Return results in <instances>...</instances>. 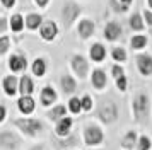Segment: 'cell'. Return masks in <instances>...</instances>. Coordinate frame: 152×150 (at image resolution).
Here are the masks:
<instances>
[{"mask_svg": "<svg viewBox=\"0 0 152 150\" xmlns=\"http://www.w3.org/2000/svg\"><path fill=\"white\" fill-rule=\"evenodd\" d=\"M130 108H132V118H133L135 123L142 125V126H147L151 123L152 102H151V97H149L147 92H144V90L135 92L133 97H132Z\"/></svg>", "mask_w": 152, "mask_h": 150, "instance_id": "6da1fadb", "label": "cell"}, {"mask_svg": "<svg viewBox=\"0 0 152 150\" xmlns=\"http://www.w3.org/2000/svg\"><path fill=\"white\" fill-rule=\"evenodd\" d=\"M14 126L21 131V135L28 136V138H36V136L39 135V133H43V130H45V125H43L41 119H38V118H29V116L15 118Z\"/></svg>", "mask_w": 152, "mask_h": 150, "instance_id": "7a4b0ae2", "label": "cell"}, {"mask_svg": "<svg viewBox=\"0 0 152 150\" xmlns=\"http://www.w3.org/2000/svg\"><path fill=\"white\" fill-rule=\"evenodd\" d=\"M118 114H120V111H118L116 102L111 101V99L101 101L99 106H97V109H96L97 119L103 123V125H115L118 121Z\"/></svg>", "mask_w": 152, "mask_h": 150, "instance_id": "3957f363", "label": "cell"}, {"mask_svg": "<svg viewBox=\"0 0 152 150\" xmlns=\"http://www.w3.org/2000/svg\"><path fill=\"white\" fill-rule=\"evenodd\" d=\"M82 142L86 147H99L104 143V131L96 123H86L82 128Z\"/></svg>", "mask_w": 152, "mask_h": 150, "instance_id": "277c9868", "label": "cell"}, {"mask_svg": "<svg viewBox=\"0 0 152 150\" xmlns=\"http://www.w3.org/2000/svg\"><path fill=\"white\" fill-rule=\"evenodd\" d=\"M21 145L22 138L15 131H10V130L0 131V149L2 150H19Z\"/></svg>", "mask_w": 152, "mask_h": 150, "instance_id": "5b68a950", "label": "cell"}, {"mask_svg": "<svg viewBox=\"0 0 152 150\" xmlns=\"http://www.w3.org/2000/svg\"><path fill=\"white\" fill-rule=\"evenodd\" d=\"M51 143H53L55 150H74V149L79 147L80 138H79L77 133H70L69 136H56V135H53Z\"/></svg>", "mask_w": 152, "mask_h": 150, "instance_id": "8992f818", "label": "cell"}, {"mask_svg": "<svg viewBox=\"0 0 152 150\" xmlns=\"http://www.w3.org/2000/svg\"><path fill=\"white\" fill-rule=\"evenodd\" d=\"M70 67L74 70V74L84 80L87 75H89V61L84 58L82 55H72V58H70Z\"/></svg>", "mask_w": 152, "mask_h": 150, "instance_id": "52a82bcc", "label": "cell"}, {"mask_svg": "<svg viewBox=\"0 0 152 150\" xmlns=\"http://www.w3.org/2000/svg\"><path fill=\"white\" fill-rule=\"evenodd\" d=\"M80 5H77L75 2H67L65 5H63L62 9V20L63 24L67 27H70L74 22H75V19L80 15Z\"/></svg>", "mask_w": 152, "mask_h": 150, "instance_id": "ba28073f", "label": "cell"}, {"mask_svg": "<svg viewBox=\"0 0 152 150\" xmlns=\"http://www.w3.org/2000/svg\"><path fill=\"white\" fill-rule=\"evenodd\" d=\"M135 65L138 74L142 77H152V56L149 53H137L135 55Z\"/></svg>", "mask_w": 152, "mask_h": 150, "instance_id": "9c48e42d", "label": "cell"}, {"mask_svg": "<svg viewBox=\"0 0 152 150\" xmlns=\"http://www.w3.org/2000/svg\"><path fill=\"white\" fill-rule=\"evenodd\" d=\"M104 39L110 41V43H113V41H118L120 38H121V34H123V29H121V26H120V22H116V20H110L106 26H104Z\"/></svg>", "mask_w": 152, "mask_h": 150, "instance_id": "30bf717a", "label": "cell"}, {"mask_svg": "<svg viewBox=\"0 0 152 150\" xmlns=\"http://www.w3.org/2000/svg\"><path fill=\"white\" fill-rule=\"evenodd\" d=\"M72 128H74V118L70 116H65L62 119H58L55 123V130H53V135L56 136H69L72 133Z\"/></svg>", "mask_w": 152, "mask_h": 150, "instance_id": "8fae6325", "label": "cell"}, {"mask_svg": "<svg viewBox=\"0 0 152 150\" xmlns=\"http://www.w3.org/2000/svg\"><path fill=\"white\" fill-rule=\"evenodd\" d=\"M91 84L96 90H104L108 85V75L103 68H94L91 74Z\"/></svg>", "mask_w": 152, "mask_h": 150, "instance_id": "7c38bea8", "label": "cell"}, {"mask_svg": "<svg viewBox=\"0 0 152 150\" xmlns=\"http://www.w3.org/2000/svg\"><path fill=\"white\" fill-rule=\"evenodd\" d=\"M2 89H4L5 95L14 97V95L19 92V79H17L15 75H5L4 80H2Z\"/></svg>", "mask_w": 152, "mask_h": 150, "instance_id": "4fadbf2b", "label": "cell"}, {"mask_svg": "<svg viewBox=\"0 0 152 150\" xmlns=\"http://www.w3.org/2000/svg\"><path fill=\"white\" fill-rule=\"evenodd\" d=\"M58 99V94H56V90L51 85H45L41 89V92H39V102H41L45 108H50V106H53Z\"/></svg>", "mask_w": 152, "mask_h": 150, "instance_id": "5bb4252c", "label": "cell"}, {"mask_svg": "<svg viewBox=\"0 0 152 150\" xmlns=\"http://www.w3.org/2000/svg\"><path fill=\"white\" fill-rule=\"evenodd\" d=\"M17 109H19L21 114H24V116L33 114L34 109H36V101L31 95H21V97L17 99Z\"/></svg>", "mask_w": 152, "mask_h": 150, "instance_id": "9a60e30c", "label": "cell"}, {"mask_svg": "<svg viewBox=\"0 0 152 150\" xmlns=\"http://www.w3.org/2000/svg\"><path fill=\"white\" fill-rule=\"evenodd\" d=\"M39 34H41V38L45 41H53L56 38V34H58V26L53 20H46L39 27Z\"/></svg>", "mask_w": 152, "mask_h": 150, "instance_id": "2e32d148", "label": "cell"}, {"mask_svg": "<svg viewBox=\"0 0 152 150\" xmlns=\"http://www.w3.org/2000/svg\"><path fill=\"white\" fill-rule=\"evenodd\" d=\"M28 67V60H26V56L21 53H15V55H10V58H9V68L17 74V72H24Z\"/></svg>", "mask_w": 152, "mask_h": 150, "instance_id": "e0dca14e", "label": "cell"}, {"mask_svg": "<svg viewBox=\"0 0 152 150\" xmlns=\"http://www.w3.org/2000/svg\"><path fill=\"white\" fill-rule=\"evenodd\" d=\"M94 31H96V24L91 19H82L79 22V26H77V33H79V36L82 39H89L94 34Z\"/></svg>", "mask_w": 152, "mask_h": 150, "instance_id": "ac0fdd59", "label": "cell"}, {"mask_svg": "<svg viewBox=\"0 0 152 150\" xmlns=\"http://www.w3.org/2000/svg\"><path fill=\"white\" fill-rule=\"evenodd\" d=\"M137 142H138V135L135 130H128L123 136H121V140H120V147L123 150H133L137 147Z\"/></svg>", "mask_w": 152, "mask_h": 150, "instance_id": "d6986e66", "label": "cell"}, {"mask_svg": "<svg viewBox=\"0 0 152 150\" xmlns=\"http://www.w3.org/2000/svg\"><path fill=\"white\" fill-rule=\"evenodd\" d=\"M89 58L94 61V63H101V61L106 60V48H104V44L94 43V44L89 48Z\"/></svg>", "mask_w": 152, "mask_h": 150, "instance_id": "ffe728a7", "label": "cell"}, {"mask_svg": "<svg viewBox=\"0 0 152 150\" xmlns=\"http://www.w3.org/2000/svg\"><path fill=\"white\" fill-rule=\"evenodd\" d=\"M60 87H62L63 94L70 95V94H74V92L77 90V80L72 77V75L65 74V75L60 77Z\"/></svg>", "mask_w": 152, "mask_h": 150, "instance_id": "44dd1931", "label": "cell"}, {"mask_svg": "<svg viewBox=\"0 0 152 150\" xmlns=\"http://www.w3.org/2000/svg\"><path fill=\"white\" fill-rule=\"evenodd\" d=\"M67 113H69V108H67L65 104H56V106H53L50 111H46V118H48L50 121L56 123L58 119L65 118V116H67Z\"/></svg>", "mask_w": 152, "mask_h": 150, "instance_id": "7402d4cb", "label": "cell"}, {"mask_svg": "<svg viewBox=\"0 0 152 150\" xmlns=\"http://www.w3.org/2000/svg\"><path fill=\"white\" fill-rule=\"evenodd\" d=\"M34 92V82L29 75H22L19 79V94L21 95H31Z\"/></svg>", "mask_w": 152, "mask_h": 150, "instance_id": "603a6c76", "label": "cell"}, {"mask_svg": "<svg viewBox=\"0 0 152 150\" xmlns=\"http://www.w3.org/2000/svg\"><path fill=\"white\" fill-rule=\"evenodd\" d=\"M130 29L135 31V33H142L145 29V20H144V15L140 12H133L130 15Z\"/></svg>", "mask_w": 152, "mask_h": 150, "instance_id": "cb8c5ba5", "label": "cell"}, {"mask_svg": "<svg viewBox=\"0 0 152 150\" xmlns=\"http://www.w3.org/2000/svg\"><path fill=\"white\" fill-rule=\"evenodd\" d=\"M147 44H149V38H147L145 34H135V36H132L130 38V48L132 50H135V51L144 50Z\"/></svg>", "mask_w": 152, "mask_h": 150, "instance_id": "d4e9b609", "label": "cell"}, {"mask_svg": "<svg viewBox=\"0 0 152 150\" xmlns=\"http://www.w3.org/2000/svg\"><path fill=\"white\" fill-rule=\"evenodd\" d=\"M31 70H33V75H36V77H45V74H46V61H45V58H36L34 61H33V65H31Z\"/></svg>", "mask_w": 152, "mask_h": 150, "instance_id": "484cf974", "label": "cell"}, {"mask_svg": "<svg viewBox=\"0 0 152 150\" xmlns=\"http://www.w3.org/2000/svg\"><path fill=\"white\" fill-rule=\"evenodd\" d=\"M111 58L116 61V63H125L128 60V55H126V50L123 46H115L111 50Z\"/></svg>", "mask_w": 152, "mask_h": 150, "instance_id": "4316f807", "label": "cell"}, {"mask_svg": "<svg viewBox=\"0 0 152 150\" xmlns=\"http://www.w3.org/2000/svg\"><path fill=\"white\" fill-rule=\"evenodd\" d=\"M41 24H43V17L39 14H29L28 17H26V26H28V29H31V31L41 27Z\"/></svg>", "mask_w": 152, "mask_h": 150, "instance_id": "83f0119b", "label": "cell"}, {"mask_svg": "<svg viewBox=\"0 0 152 150\" xmlns=\"http://www.w3.org/2000/svg\"><path fill=\"white\" fill-rule=\"evenodd\" d=\"M137 150H152V138L149 135H138V142H137Z\"/></svg>", "mask_w": 152, "mask_h": 150, "instance_id": "f1b7e54d", "label": "cell"}, {"mask_svg": "<svg viewBox=\"0 0 152 150\" xmlns=\"http://www.w3.org/2000/svg\"><path fill=\"white\" fill-rule=\"evenodd\" d=\"M10 29L14 33H21L22 29H24V19H22L21 14H14L10 17Z\"/></svg>", "mask_w": 152, "mask_h": 150, "instance_id": "f546056e", "label": "cell"}, {"mask_svg": "<svg viewBox=\"0 0 152 150\" xmlns=\"http://www.w3.org/2000/svg\"><path fill=\"white\" fill-rule=\"evenodd\" d=\"M69 111L72 114H80L82 113V102H80V97H70L69 99Z\"/></svg>", "mask_w": 152, "mask_h": 150, "instance_id": "4dcf8cb0", "label": "cell"}, {"mask_svg": "<svg viewBox=\"0 0 152 150\" xmlns=\"http://www.w3.org/2000/svg\"><path fill=\"white\" fill-rule=\"evenodd\" d=\"M80 102H82V111L84 113L92 111V108H94V101H92V97H91L89 94H84L82 97H80Z\"/></svg>", "mask_w": 152, "mask_h": 150, "instance_id": "1f68e13d", "label": "cell"}, {"mask_svg": "<svg viewBox=\"0 0 152 150\" xmlns=\"http://www.w3.org/2000/svg\"><path fill=\"white\" fill-rule=\"evenodd\" d=\"M115 84H116V89L120 90V92H126V89H128V79H126V75H123V77L116 79V80H115Z\"/></svg>", "mask_w": 152, "mask_h": 150, "instance_id": "d6a6232c", "label": "cell"}, {"mask_svg": "<svg viewBox=\"0 0 152 150\" xmlns=\"http://www.w3.org/2000/svg\"><path fill=\"white\" fill-rule=\"evenodd\" d=\"M125 75V68H123V65H113L111 67V77L116 80V79H120V77H123Z\"/></svg>", "mask_w": 152, "mask_h": 150, "instance_id": "836d02e7", "label": "cell"}, {"mask_svg": "<svg viewBox=\"0 0 152 150\" xmlns=\"http://www.w3.org/2000/svg\"><path fill=\"white\" fill-rule=\"evenodd\" d=\"M9 48H10V38H7V36H2V38H0V56L7 53Z\"/></svg>", "mask_w": 152, "mask_h": 150, "instance_id": "e575fe53", "label": "cell"}, {"mask_svg": "<svg viewBox=\"0 0 152 150\" xmlns=\"http://www.w3.org/2000/svg\"><path fill=\"white\" fill-rule=\"evenodd\" d=\"M110 4H111V7H113L115 12H126V10H128V7L123 5L120 0H110Z\"/></svg>", "mask_w": 152, "mask_h": 150, "instance_id": "d590c367", "label": "cell"}, {"mask_svg": "<svg viewBox=\"0 0 152 150\" xmlns=\"http://www.w3.org/2000/svg\"><path fill=\"white\" fill-rule=\"evenodd\" d=\"M142 15H144L145 26L152 27V10H144V12H142Z\"/></svg>", "mask_w": 152, "mask_h": 150, "instance_id": "8d00e7d4", "label": "cell"}, {"mask_svg": "<svg viewBox=\"0 0 152 150\" xmlns=\"http://www.w3.org/2000/svg\"><path fill=\"white\" fill-rule=\"evenodd\" d=\"M7 119V108L4 104H0V123H4Z\"/></svg>", "mask_w": 152, "mask_h": 150, "instance_id": "74e56055", "label": "cell"}, {"mask_svg": "<svg viewBox=\"0 0 152 150\" xmlns=\"http://www.w3.org/2000/svg\"><path fill=\"white\" fill-rule=\"evenodd\" d=\"M0 2H2V5H4V7H7V9L14 7V4H15V0H0Z\"/></svg>", "mask_w": 152, "mask_h": 150, "instance_id": "f35d334b", "label": "cell"}, {"mask_svg": "<svg viewBox=\"0 0 152 150\" xmlns=\"http://www.w3.org/2000/svg\"><path fill=\"white\" fill-rule=\"evenodd\" d=\"M5 29H7V20L4 19V17H0V34L4 33Z\"/></svg>", "mask_w": 152, "mask_h": 150, "instance_id": "ab89813d", "label": "cell"}, {"mask_svg": "<svg viewBox=\"0 0 152 150\" xmlns=\"http://www.w3.org/2000/svg\"><path fill=\"white\" fill-rule=\"evenodd\" d=\"M28 150H45V145H43V143H34V145H31Z\"/></svg>", "mask_w": 152, "mask_h": 150, "instance_id": "60d3db41", "label": "cell"}, {"mask_svg": "<svg viewBox=\"0 0 152 150\" xmlns=\"http://www.w3.org/2000/svg\"><path fill=\"white\" fill-rule=\"evenodd\" d=\"M34 2H36V5L38 7H46L50 0H34Z\"/></svg>", "mask_w": 152, "mask_h": 150, "instance_id": "b9f144b4", "label": "cell"}, {"mask_svg": "<svg viewBox=\"0 0 152 150\" xmlns=\"http://www.w3.org/2000/svg\"><path fill=\"white\" fill-rule=\"evenodd\" d=\"M120 2H121V4H123V5L130 7V4H132V2H133V0H120Z\"/></svg>", "mask_w": 152, "mask_h": 150, "instance_id": "7bdbcfd3", "label": "cell"}, {"mask_svg": "<svg viewBox=\"0 0 152 150\" xmlns=\"http://www.w3.org/2000/svg\"><path fill=\"white\" fill-rule=\"evenodd\" d=\"M147 5H149V9L152 10V0H147Z\"/></svg>", "mask_w": 152, "mask_h": 150, "instance_id": "ee69618b", "label": "cell"}, {"mask_svg": "<svg viewBox=\"0 0 152 150\" xmlns=\"http://www.w3.org/2000/svg\"><path fill=\"white\" fill-rule=\"evenodd\" d=\"M74 150H77V149H74Z\"/></svg>", "mask_w": 152, "mask_h": 150, "instance_id": "f6af8a7d", "label": "cell"}]
</instances>
